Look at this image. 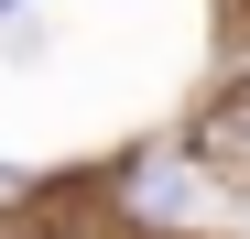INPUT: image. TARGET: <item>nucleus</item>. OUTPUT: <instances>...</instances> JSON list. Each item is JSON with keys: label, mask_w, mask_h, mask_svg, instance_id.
Masks as SVG:
<instances>
[{"label": "nucleus", "mask_w": 250, "mask_h": 239, "mask_svg": "<svg viewBox=\"0 0 250 239\" xmlns=\"http://www.w3.org/2000/svg\"><path fill=\"white\" fill-rule=\"evenodd\" d=\"M196 163L250 174V76H239V87H218V98L196 109Z\"/></svg>", "instance_id": "obj_1"}]
</instances>
